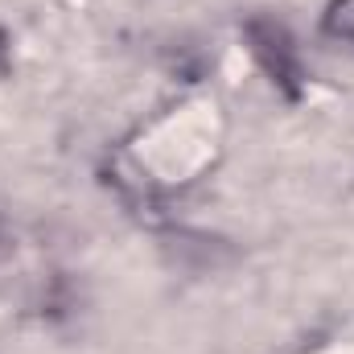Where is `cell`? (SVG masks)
Here are the masks:
<instances>
[{
  "instance_id": "obj_3",
  "label": "cell",
  "mask_w": 354,
  "mask_h": 354,
  "mask_svg": "<svg viewBox=\"0 0 354 354\" xmlns=\"http://www.w3.org/2000/svg\"><path fill=\"white\" fill-rule=\"evenodd\" d=\"M4 54H8V37H4V29H0V66H4Z\"/></svg>"
},
{
  "instance_id": "obj_1",
  "label": "cell",
  "mask_w": 354,
  "mask_h": 354,
  "mask_svg": "<svg viewBox=\"0 0 354 354\" xmlns=\"http://www.w3.org/2000/svg\"><path fill=\"white\" fill-rule=\"evenodd\" d=\"M243 37H248L252 58L264 66V75L272 79V87L284 91L288 99H297L301 87H305V66H301V54H297L292 33L276 17H252L243 25Z\"/></svg>"
},
{
  "instance_id": "obj_2",
  "label": "cell",
  "mask_w": 354,
  "mask_h": 354,
  "mask_svg": "<svg viewBox=\"0 0 354 354\" xmlns=\"http://www.w3.org/2000/svg\"><path fill=\"white\" fill-rule=\"evenodd\" d=\"M322 33L330 41H342V46H354V0H334L322 17Z\"/></svg>"
}]
</instances>
